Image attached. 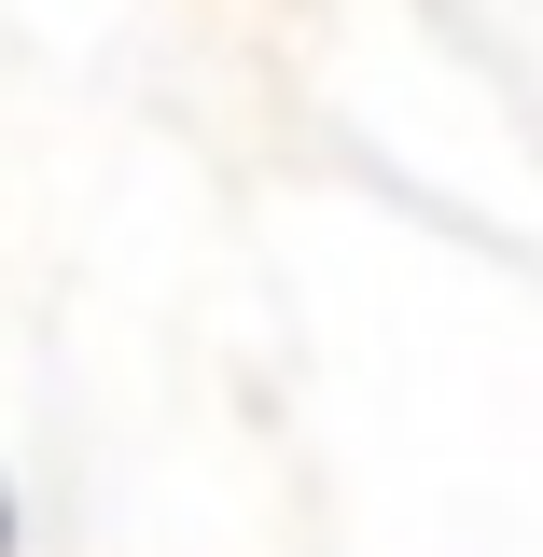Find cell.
I'll return each mask as SVG.
<instances>
[{
    "mask_svg": "<svg viewBox=\"0 0 543 557\" xmlns=\"http://www.w3.org/2000/svg\"><path fill=\"white\" fill-rule=\"evenodd\" d=\"M0 544H14V516H0Z\"/></svg>",
    "mask_w": 543,
    "mask_h": 557,
    "instance_id": "cell-1",
    "label": "cell"
}]
</instances>
